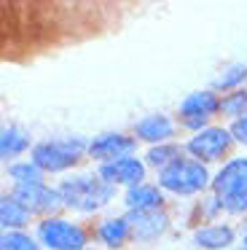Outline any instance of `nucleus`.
<instances>
[{
  "label": "nucleus",
  "mask_w": 247,
  "mask_h": 250,
  "mask_svg": "<svg viewBox=\"0 0 247 250\" xmlns=\"http://www.w3.org/2000/svg\"><path fill=\"white\" fill-rule=\"evenodd\" d=\"M97 178L105 180L107 186H124V188H132L137 183H145V175H148V167H145L143 159L137 156H124L116 159V162H105L94 167Z\"/></svg>",
  "instance_id": "nucleus-9"
},
{
  "label": "nucleus",
  "mask_w": 247,
  "mask_h": 250,
  "mask_svg": "<svg viewBox=\"0 0 247 250\" xmlns=\"http://www.w3.org/2000/svg\"><path fill=\"white\" fill-rule=\"evenodd\" d=\"M245 113H247V86L220 97V119H226L231 124V121L242 119Z\"/></svg>",
  "instance_id": "nucleus-22"
},
{
  "label": "nucleus",
  "mask_w": 247,
  "mask_h": 250,
  "mask_svg": "<svg viewBox=\"0 0 247 250\" xmlns=\"http://www.w3.org/2000/svg\"><path fill=\"white\" fill-rule=\"evenodd\" d=\"M32 146H35V143L30 140V135L16 124L3 126V132H0V159H3L5 167L19 162V156L27 151H32Z\"/></svg>",
  "instance_id": "nucleus-16"
},
{
  "label": "nucleus",
  "mask_w": 247,
  "mask_h": 250,
  "mask_svg": "<svg viewBox=\"0 0 247 250\" xmlns=\"http://www.w3.org/2000/svg\"><path fill=\"white\" fill-rule=\"evenodd\" d=\"M220 212H223V202H220L212 191H207V194H204L202 199L193 205V221H196V226L215 223L220 218Z\"/></svg>",
  "instance_id": "nucleus-21"
},
{
  "label": "nucleus",
  "mask_w": 247,
  "mask_h": 250,
  "mask_svg": "<svg viewBox=\"0 0 247 250\" xmlns=\"http://www.w3.org/2000/svg\"><path fill=\"white\" fill-rule=\"evenodd\" d=\"M132 226V239L134 242H156L159 237H164L169 229V212L166 210H148V212H134L126 210L124 212Z\"/></svg>",
  "instance_id": "nucleus-11"
},
{
  "label": "nucleus",
  "mask_w": 247,
  "mask_h": 250,
  "mask_svg": "<svg viewBox=\"0 0 247 250\" xmlns=\"http://www.w3.org/2000/svg\"><path fill=\"white\" fill-rule=\"evenodd\" d=\"M159 188L172 196H204V191L212 188V172L207 164L196 162L191 156L177 159L172 167L159 172Z\"/></svg>",
  "instance_id": "nucleus-4"
},
{
  "label": "nucleus",
  "mask_w": 247,
  "mask_h": 250,
  "mask_svg": "<svg viewBox=\"0 0 247 250\" xmlns=\"http://www.w3.org/2000/svg\"><path fill=\"white\" fill-rule=\"evenodd\" d=\"M234 137H231L228 126H218V124H209L207 129L191 135L183 148H185V156L196 159L202 164H226L228 162V153L234 148Z\"/></svg>",
  "instance_id": "nucleus-5"
},
{
  "label": "nucleus",
  "mask_w": 247,
  "mask_h": 250,
  "mask_svg": "<svg viewBox=\"0 0 247 250\" xmlns=\"http://www.w3.org/2000/svg\"><path fill=\"white\" fill-rule=\"evenodd\" d=\"M32 221H35V215L21 202H16L11 194L0 196V226H3V231H24Z\"/></svg>",
  "instance_id": "nucleus-17"
},
{
  "label": "nucleus",
  "mask_w": 247,
  "mask_h": 250,
  "mask_svg": "<svg viewBox=\"0 0 247 250\" xmlns=\"http://www.w3.org/2000/svg\"><path fill=\"white\" fill-rule=\"evenodd\" d=\"M231 250H247V245H245V242H239V245H234Z\"/></svg>",
  "instance_id": "nucleus-26"
},
{
  "label": "nucleus",
  "mask_w": 247,
  "mask_h": 250,
  "mask_svg": "<svg viewBox=\"0 0 247 250\" xmlns=\"http://www.w3.org/2000/svg\"><path fill=\"white\" fill-rule=\"evenodd\" d=\"M228 132H231V137H234L236 146H247V113L242 116V119L231 121V124H228Z\"/></svg>",
  "instance_id": "nucleus-24"
},
{
  "label": "nucleus",
  "mask_w": 247,
  "mask_h": 250,
  "mask_svg": "<svg viewBox=\"0 0 247 250\" xmlns=\"http://www.w3.org/2000/svg\"><path fill=\"white\" fill-rule=\"evenodd\" d=\"M35 237L43 245V250H86L89 231L81 223L67 218H43L35 223Z\"/></svg>",
  "instance_id": "nucleus-6"
},
{
  "label": "nucleus",
  "mask_w": 247,
  "mask_h": 250,
  "mask_svg": "<svg viewBox=\"0 0 247 250\" xmlns=\"http://www.w3.org/2000/svg\"><path fill=\"white\" fill-rule=\"evenodd\" d=\"M175 132H177V124L166 113H150V116H143V119H137L132 124V135L140 143H148V148L169 143L175 137Z\"/></svg>",
  "instance_id": "nucleus-12"
},
{
  "label": "nucleus",
  "mask_w": 247,
  "mask_h": 250,
  "mask_svg": "<svg viewBox=\"0 0 247 250\" xmlns=\"http://www.w3.org/2000/svg\"><path fill=\"white\" fill-rule=\"evenodd\" d=\"M212 191L223 202V212L247 218V156H234L212 175Z\"/></svg>",
  "instance_id": "nucleus-3"
},
{
  "label": "nucleus",
  "mask_w": 247,
  "mask_h": 250,
  "mask_svg": "<svg viewBox=\"0 0 247 250\" xmlns=\"http://www.w3.org/2000/svg\"><path fill=\"white\" fill-rule=\"evenodd\" d=\"M247 86V65H242V62H234V65H228L226 70H220L218 76H215L212 81V92L215 94H231L236 92V89H245Z\"/></svg>",
  "instance_id": "nucleus-19"
},
{
  "label": "nucleus",
  "mask_w": 247,
  "mask_h": 250,
  "mask_svg": "<svg viewBox=\"0 0 247 250\" xmlns=\"http://www.w3.org/2000/svg\"><path fill=\"white\" fill-rule=\"evenodd\" d=\"M57 191L62 196V207L78 215L100 212L116 199V186H107L97 178V172H75L70 178H62L57 183Z\"/></svg>",
  "instance_id": "nucleus-1"
},
{
  "label": "nucleus",
  "mask_w": 247,
  "mask_h": 250,
  "mask_svg": "<svg viewBox=\"0 0 247 250\" xmlns=\"http://www.w3.org/2000/svg\"><path fill=\"white\" fill-rule=\"evenodd\" d=\"M183 156H185V148H183L180 143H161V146H150L148 151H145L143 162H145V167L156 169V175H159Z\"/></svg>",
  "instance_id": "nucleus-18"
},
{
  "label": "nucleus",
  "mask_w": 247,
  "mask_h": 250,
  "mask_svg": "<svg viewBox=\"0 0 247 250\" xmlns=\"http://www.w3.org/2000/svg\"><path fill=\"white\" fill-rule=\"evenodd\" d=\"M5 175L14 180V186H19V183H46V172H43L32 159H19V162L8 164V167H5Z\"/></svg>",
  "instance_id": "nucleus-20"
},
{
  "label": "nucleus",
  "mask_w": 247,
  "mask_h": 250,
  "mask_svg": "<svg viewBox=\"0 0 247 250\" xmlns=\"http://www.w3.org/2000/svg\"><path fill=\"white\" fill-rule=\"evenodd\" d=\"M134 151H137V137L126 132H102L89 140V159H94L97 164L134 156Z\"/></svg>",
  "instance_id": "nucleus-10"
},
{
  "label": "nucleus",
  "mask_w": 247,
  "mask_h": 250,
  "mask_svg": "<svg viewBox=\"0 0 247 250\" xmlns=\"http://www.w3.org/2000/svg\"><path fill=\"white\" fill-rule=\"evenodd\" d=\"M94 239L100 245H105L107 250H118L132 239V226H129L126 215H113L105 218L94 226Z\"/></svg>",
  "instance_id": "nucleus-15"
},
{
  "label": "nucleus",
  "mask_w": 247,
  "mask_h": 250,
  "mask_svg": "<svg viewBox=\"0 0 247 250\" xmlns=\"http://www.w3.org/2000/svg\"><path fill=\"white\" fill-rule=\"evenodd\" d=\"M0 250H43V245L30 231H3Z\"/></svg>",
  "instance_id": "nucleus-23"
},
{
  "label": "nucleus",
  "mask_w": 247,
  "mask_h": 250,
  "mask_svg": "<svg viewBox=\"0 0 247 250\" xmlns=\"http://www.w3.org/2000/svg\"><path fill=\"white\" fill-rule=\"evenodd\" d=\"M236 242V229L231 223H204L193 229V245L202 250H231Z\"/></svg>",
  "instance_id": "nucleus-13"
},
{
  "label": "nucleus",
  "mask_w": 247,
  "mask_h": 250,
  "mask_svg": "<svg viewBox=\"0 0 247 250\" xmlns=\"http://www.w3.org/2000/svg\"><path fill=\"white\" fill-rule=\"evenodd\" d=\"M8 194L16 202H21L38 221H43V218H57L59 210H64L57 186H48V183H19V186H11Z\"/></svg>",
  "instance_id": "nucleus-8"
},
{
  "label": "nucleus",
  "mask_w": 247,
  "mask_h": 250,
  "mask_svg": "<svg viewBox=\"0 0 247 250\" xmlns=\"http://www.w3.org/2000/svg\"><path fill=\"white\" fill-rule=\"evenodd\" d=\"M215 116H220V94H215L212 89H199V92L185 94L177 105L180 126L188 129L191 135L207 129Z\"/></svg>",
  "instance_id": "nucleus-7"
},
{
  "label": "nucleus",
  "mask_w": 247,
  "mask_h": 250,
  "mask_svg": "<svg viewBox=\"0 0 247 250\" xmlns=\"http://www.w3.org/2000/svg\"><path fill=\"white\" fill-rule=\"evenodd\" d=\"M124 202H126V210H134V212L164 210V191L159 188V183L145 180V183H137L124 191Z\"/></svg>",
  "instance_id": "nucleus-14"
},
{
  "label": "nucleus",
  "mask_w": 247,
  "mask_h": 250,
  "mask_svg": "<svg viewBox=\"0 0 247 250\" xmlns=\"http://www.w3.org/2000/svg\"><path fill=\"white\" fill-rule=\"evenodd\" d=\"M86 250H89V248H86Z\"/></svg>",
  "instance_id": "nucleus-27"
},
{
  "label": "nucleus",
  "mask_w": 247,
  "mask_h": 250,
  "mask_svg": "<svg viewBox=\"0 0 247 250\" xmlns=\"http://www.w3.org/2000/svg\"><path fill=\"white\" fill-rule=\"evenodd\" d=\"M239 234H242V242L247 245V218H245V223H242V229H239Z\"/></svg>",
  "instance_id": "nucleus-25"
},
{
  "label": "nucleus",
  "mask_w": 247,
  "mask_h": 250,
  "mask_svg": "<svg viewBox=\"0 0 247 250\" xmlns=\"http://www.w3.org/2000/svg\"><path fill=\"white\" fill-rule=\"evenodd\" d=\"M89 156V140L83 137H48L38 140L30 151V159L46 175H62L81 164V159Z\"/></svg>",
  "instance_id": "nucleus-2"
}]
</instances>
